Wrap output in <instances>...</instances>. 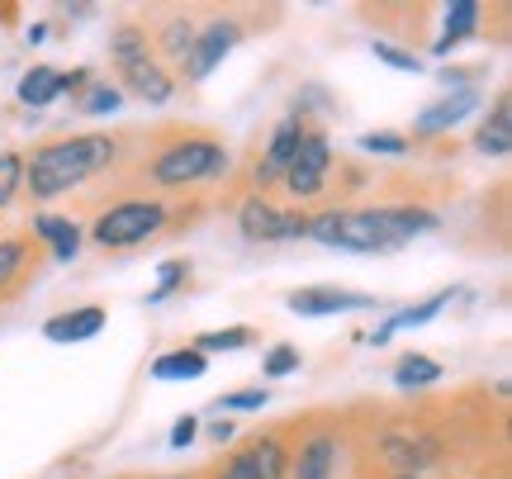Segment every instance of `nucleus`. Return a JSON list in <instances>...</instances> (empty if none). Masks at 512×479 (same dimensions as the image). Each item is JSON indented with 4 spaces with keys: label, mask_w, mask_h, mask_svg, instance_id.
I'll return each instance as SVG.
<instances>
[{
    "label": "nucleus",
    "mask_w": 512,
    "mask_h": 479,
    "mask_svg": "<svg viewBox=\"0 0 512 479\" xmlns=\"http://www.w3.org/2000/svg\"><path fill=\"white\" fill-rule=\"evenodd\" d=\"M110 323V314L100 309V304H81V309H67V314H53L43 323V337L48 342H86L95 332Z\"/></svg>",
    "instance_id": "dca6fc26"
},
{
    "label": "nucleus",
    "mask_w": 512,
    "mask_h": 479,
    "mask_svg": "<svg viewBox=\"0 0 512 479\" xmlns=\"http://www.w3.org/2000/svg\"><path fill=\"white\" fill-rule=\"evenodd\" d=\"M290 427L294 423H275L266 432H252L214 470H204V479H285V465H290Z\"/></svg>",
    "instance_id": "423d86ee"
},
{
    "label": "nucleus",
    "mask_w": 512,
    "mask_h": 479,
    "mask_svg": "<svg viewBox=\"0 0 512 479\" xmlns=\"http://www.w3.org/2000/svg\"><path fill=\"white\" fill-rule=\"evenodd\" d=\"M209 437H214V442H228V437H238V427H233V418H219V423H209Z\"/></svg>",
    "instance_id": "473e14b6"
},
{
    "label": "nucleus",
    "mask_w": 512,
    "mask_h": 479,
    "mask_svg": "<svg viewBox=\"0 0 512 479\" xmlns=\"http://www.w3.org/2000/svg\"><path fill=\"white\" fill-rule=\"evenodd\" d=\"M337 181V162H332V143H328V133L313 124L309 138L299 143V152H294V162L290 171H285V195L299 204H313V200H323L328 195V185Z\"/></svg>",
    "instance_id": "6e6552de"
},
{
    "label": "nucleus",
    "mask_w": 512,
    "mask_h": 479,
    "mask_svg": "<svg viewBox=\"0 0 512 479\" xmlns=\"http://www.w3.org/2000/svg\"><path fill=\"white\" fill-rule=\"evenodd\" d=\"M204 370H209V356H204V351L176 347V351H166V356L152 361V380H200Z\"/></svg>",
    "instance_id": "4be33fe9"
},
{
    "label": "nucleus",
    "mask_w": 512,
    "mask_h": 479,
    "mask_svg": "<svg viewBox=\"0 0 512 479\" xmlns=\"http://www.w3.org/2000/svg\"><path fill=\"white\" fill-rule=\"evenodd\" d=\"M143 57H152L147 24H138V19H124V24H119V29L110 34V67H114V72H124V67L143 62Z\"/></svg>",
    "instance_id": "aec40b11"
},
{
    "label": "nucleus",
    "mask_w": 512,
    "mask_h": 479,
    "mask_svg": "<svg viewBox=\"0 0 512 479\" xmlns=\"http://www.w3.org/2000/svg\"><path fill=\"white\" fill-rule=\"evenodd\" d=\"M29 238L43 247V257L53 261H76V252H81V228L67 214H34V233Z\"/></svg>",
    "instance_id": "2eb2a0df"
},
{
    "label": "nucleus",
    "mask_w": 512,
    "mask_h": 479,
    "mask_svg": "<svg viewBox=\"0 0 512 479\" xmlns=\"http://www.w3.org/2000/svg\"><path fill=\"white\" fill-rule=\"evenodd\" d=\"M171 219H176V204L157 200V195H128V200H114L110 209L95 214L91 242L105 252H128L147 238H162Z\"/></svg>",
    "instance_id": "20e7f679"
},
{
    "label": "nucleus",
    "mask_w": 512,
    "mask_h": 479,
    "mask_svg": "<svg viewBox=\"0 0 512 479\" xmlns=\"http://www.w3.org/2000/svg\"><path fill=\"white\" fill-rule=\"evenodd\" d=\"M247 34H252V24H242L238 15H214V19H204L200 29H195V43H190L185 62L176 67V76H181L185 86H200L204 76L219 72L223 57L233 53V48H238Z\"/></svg>",
    "instance_id": "0eeeda50"
},
{
    "label": "nucleus",
    "mask_w": 512,
    "mask_h": 479,
    "mask_svg": "<svg viewBox=\"0 0 512 479\" xmlns=\"http://www.w3.org/2000/svg\"><path fill=\"white\" fill-rule=\"evenodd\" d=\"M119 152H124V143L114 133H67V138H53V143L34 148V157H24V190L38 204L57 200V195H72L86 181L110 176Z\"/></svg>",
    "instance_id": "7ed1b4c3"
},
{
    "label": "nucleus",
    "mask_w": 512,
    "mask_h": 479,
    "mask_svg": "<svg viewBox=\"0 0 512 479\" xmlns=\"http://www.w3.org/2000/svg\"><path fill=\"white\" fill-rule=\"evenodd\" d=\"M299 442H290L285 479H342V423L332 413H313L294 423Z\"/></svg>",
    "instance_id": "39448f33"
},
{
    "label": "nucleus",
    "mask_w": 512,
    "mask_h": 479,
    "mask_svg": "<svg viewBox=\"0 0 512 479\" xmlns=\"http://www.w3.org/2000/svg\"><path fill=\"white\" fill-rule=\"evenodd\" d=\"M479 110V91H451V95H441L437 105H427V110L418 114V124H413V133L418 138H437V133H451L465 119V114H475Z\"/></svg>",
    "instance_id": "4468645a"
},
{
    "label": "nucleus",
    "mask_w": 512,
    "mask_h": 479,
    "mask_svg": "<svg viewBox=\"0 0 512 479\" xmlns=\"http://www.w3.org/2000/svg\"><path fill=\"white\" fill-rule=\"evenodd\" d=\"M475 152H484V157H508V152H512V100H508V91L498 95L494 114L479 124Z\"/></svg>",
    "instance_id": "a211bd4d"
},
{
    "label": "nucleus",
    "mask_w": 512,
    "mask_h": 479,
    "mask_svg": "<svg viewBox=\"0 0 512 479\" xmlns=\"http://www.w3.org/2000/svg\"><path fill=\"white\" fill-rule=\"evenodd\" d=\"M119 91H124V100L138 95L147 105H166V100L176 95V76H171V67H162L157 53H152V57H143V62H133V67L119 72Z\"/></svg>",
    "instance_id": "ddd939ff"
},
{
    "label": "nucleus",
    "mask_w": 512,
    "mask_h": 479,
    "mask_svg": "<svg viewBox=\"0 0 512 479\" xmlns=\"http://www.w3.org/2000/svg\"><path fill=\"white\" fill-rule=\"evenodd\" d=\"M384 479H432V475H384Z\"/></svg>",
    "instance_id": "f704fd0d"
},
{
    "label": "nucleus",
    "mask_w": 512,
    "mask_h": 479,
    "mask_svg": "<svg viewBox=\"0 0 512 479\" xmlns=\"http://www.w3.org/2000/svg\"><path fill=\"white\" fill-rule=\"evenodd\" d=\"M441 375V361H432V356H422V351H408V356H399V366H394V385L399 389H427L437 385Z\"/></svg>",
    "instance_id": "5701e85b"
},
{
    "label": "nucleus",
    "mask_w": 512,
    "mask_h": 479,
    "mask_svg": "<svg viewBox=\"0 0 512 479\" xmlns=\"http://www.w3.org/2000/svg\"><path fill=\"white\" fill-rule=\"evenodd\" d=\"M19 185H24V152H0V209H10Z\"/></svg>",
    "instance_id": "c756f323"
},
{
    "label": "nucleus",
    "mask_w": 512,
    "mask_h": 479,
    "mask_svg": "<svg viewBox=\"0 0 512 479\" xmlns=\"http://www.w3.org/2000/svg\"><path fill=\"white\" fill-rule=\"evenodd\" d=\"M366 152H380V157H403V152L413 148V138L408 133H389V129H380V133H361L356 138Z\"/></svg>",
    "instance_id": "7c9ffc66"
},
{
    "label": "nucleus",
    "mask_w": 512,
    "mask_h": 479,
    "mask_svg": "<svg viewBox=\"0 0 512 479\" xmlns=\"http://www.w3.org/2000/svg\"><path fill=\"white\" fill-rule=\"evenodd\" d=\"M38 266H43V247L29 233L0 238V304H10L38 276Z\"/></svg>",
    "instance_id": "9b49d317"
},
{
    "label": "nucleus",
    "mask_w": 512,
    "mask_h": 479,
    "mask_svg": "<svg viewBox=\"0 0 512 479\" xmlns=\"http://www.w3.org/2000/svg\"><path fill=\"white\" fill-rule=\"evenodd\" d=\"M451 295H456V290L446 285V290H437V295H427V299H418V304H408V309H399V314L389 318L384 328H375V332H370V342H375V347H384V342H389V337H394V332H399V328H422L427 318H437L441 309L451 304Z\"/></svg>",
    "instance_id": "6ab92c4d"
},
{
    "label": "nucleus",
    "mask_w": 512,
    "mask_h": 479,
    "mask_svg": "<svg viewBox=\"0 0 512 479\" xmlns=\"http://www.w3.org/2000/svg\"><path fill=\"white\" fill-rule=\"evenodd\" d=\"M238 233L256 247H271V242H299L309 233V214L304 209H285V204L266 200V195H247L238 204Z\"/></svg>",
    "instance_id": "1a4fd4ad"
},
{
    "label": "nucleus",
    "mask_w": 512,
    "mask_h": 479,
    "mask_svg": "<svg viewBox=\"0 0 512 479\" xmlns=\"http://www.w3.org/2000/svg\"><path fill=\"white\" fill-rule=\"evenodd\" d=\"M119 105H124V91L114 81H91L86 100H81V114H114Z\"/></svg>",
    "instance_id": "cd10ccee"
},
{
    "label": "nucleus",
    "mask_w": 512,
    "mask_h": 479,
    "mask_svg": "<svg viewBox=\"0 0 512 479\" xmlns=\"http://www.w3.org/2000/svg\"><path fill=\"white\" fill-rule=\"evenodd\" d=\"M370 53L380 57L384 67H394V72H413V76L422 72V57L413 53V48H403V43H384V38H375V43H370Z\"/></svg>",
    "instance_id": "c85d7f7f"
},
{
    "label": "nucleus",
    "mask_w": 512,
    "mask_h": 479,
    "mask_svg": "<svg viewBox=\"0 0 512 479\" xmlns=\"http://www.w3.org/2000/svg\"><path fill=\"white\" fill-rule=\"evenodd\" d=\"M299 361H304V356H299L294 342H275V347L266 351V361H261V375H266V380H285V375L299 370Z\"/></svg>",
    "instance_id": "bb28decb"
},
{
    "label": "nucleus",
    "mask_w": 512,
    "mask_h": 479,
    "mask_svg": "<svg viewBox=\"0 0 512 479\" xmlns=\"http://www.w3.org/2000/svg\"><path fill=\"white\" fill-rule=\"evenodd\" d=\"M157 479H204V470L200 475H157Z\"/></svg>",
    "instance_id": "72a5a7b5"
},
{
    "label": "nucleus",
    "mask_w": 512,
    "mask_h": 479,
    "mask_svg": "<svg viewBox=\"0 0 512 479\" xmlns=\"http://www.w3.org/2000/svg\"><path fill=\"white\" fill-rule=\"evenodd\" d=\"M185 280H190V261H185V257H166L162 266H157V290L147 295V304H162V299H171Z\"/></svg>",
    "instance_id": "393cba45"
},
{
    "label": "nucleus",
    "mask_w": 512,
    "mask_h": 479,
    "mask_svg": "<svg viewBox=\"0 0 512 479\" xmlns=\"http://www.w3.org/2000/svg\"><path fill=\"white\" fill-rule=\"evenodd\" d=\"M484 5H475V0H456V5H446V15H441V38L432 43V57H446L451 48H460L465 38H475L484 24Z\"/></svg>",
    "instance_id": "f3484780"
},
{
    "label": "nucleus",
    "mask_w": 512,
    "mask_h": 479,
    "mask_svg": "<svg viewBox=\"0 0 512 479\" xmlns=\"http://www.w3.org/2000/svg\"><path fill=\"white\" fill-rule=\"evenodd\" d=\"M195 432H200V418H195V413L176 418V427H171V446H176V451H185V446L195 442Z\"/></svg>",
    "instance_id": "2f4dec72"
},
{
    "label": "nucleus",
    "mask_w": 512,
    "mask_h": 479,
    "mask_svg": "<svg viewBox=\"0 0 512 479\" xmlns=\"http://www.w3.org/2000/svg\"><path fill=\"white\" fill-rule=\"evenodd\" d=\"M437 214L427 204H332L323 214L309 219V233L318 247H337V252H394L408 238H422L437 228Z\"/></svg>",
    "instance_id": "f257e3e1"
},
{
    "label": "nucleus",
    "mask_w": 512,
    "mask_h": 479,
    "mask_svg": "<svg viewBox=\"0 0 512 479\" xmlns=\"http://www.w3.org/2000/svg\"><path fill=\"white\" fill-rule=\"evenodd\" d=\"M309 129H313V119L304 110L285 114V119L275 124V129H271V143H266V152H261V157H256V166H252V195H266L271 185L285 181V171H290L299 143L309 138Z\"/></svg>",
    "instance_id": "9d476101"
},
{
    "label": "nucleus",
    "mask_w": 512,
    "mask_h": 479,
    "mask_svg": "<svg viewBox=\"0 0 512 479\" xmlns=\"http://www.w3.org/2000/svg\"><path fill=\"white\" fill-rule=\"evenodd\" d=\"M152 152L138 162V181L162 195H181V190H200L228 176L233 152L223 148V138L209 129H152Z\"/></svg>",
    "instance_id": "f03ea898"
},
{
    "label": "nucleus",
    "mask_w": 512,
    "mask_h": 479,
    "mask_svg": "<svg viewBox=\"0 0 512 479\" xmlns=\"http://www.w3.org/2000/svg\"><path fill=\"white\" fill-rule=\"evenodd\" d=\"M290 314L299 318H328V314H361V309H375V295H356V290H342V285H304L294 290Z\"/></svg>",
    "instance_id": "f8f14e48"
},
{
    "label": "nucleus",
    "mask_w": 512,
    "mask_h": 479,
    "mask_svg": "<svg viewBox=\"0 0 512 479\" xmlns=\"http://www.w3.org/2000/svg\"><path fill=\"white\" fill-rule=\"evenodd\" d=\"M271 404V394L261 385H252V389H233V394H219L214 399V413H223V418H233V413H256V408H266Z\"/></svg>",
    "instance_id": "a878e982"
},
{
    "label": "nucleus",
    "mask_w": 512,
    "mask_h": 479,
    "mask_svg": "<svg viewBox=\"0 0 512 479\" xmlns=\"http://www.w3.org/2000/svg\"><path fill=\"white\" fill-rule=\"evenodd\" d=\"M19 105H34V110H43V105H53L57 95H62V72L57 67H48V62H38V67H29V72L19 76Z\"/></svg>",
    "instance_id": "412c9836"
},
{
    "label": "nucleus",
    "mask_w": 512,
    "mask_h": 479,
    "mask_svg": "<svg viewBox=\"0 0 512 479\" xmlns=\"http://www.w3.org/2000/svg\"><path fill=\"white\" fill-rule=\"evenodd\" d=\"M195 351H242V347H256V328H219V332H200L195 342H190Z\"/></svg>",
    "instance_id": "b1692460"
}]
</instances>
